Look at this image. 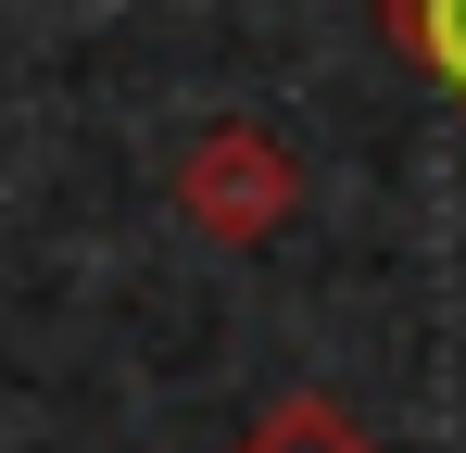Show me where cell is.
<instances>
[{"mask_svg": "<svg viewBox=\"0 0 466 453\" xmlns=\"http://www.w3.org/2000/svg\"><path fill=\"white\" fill-rule=\"evenodd\" d=\"M228 453H379V441H366V428H353L328 390H290V403H265V416H252Z\"/></svg>", "mask_w": 466, "mask_h": 453, "instance_id": "cell-2", "label": "cell"}, {"mask_svg": "<svg viewBox=\"0 0 466 453\" xmlns=\"http://www.w3.org/2000/svg\"><path fill=\"white\" fill-rule=\"evenodd\" d=\"M177 215L202 226L215 252H252V239H278V226L303 215V164H290V139H278V126H252V114L202 126V139L177 151Z\"/></svg>", "mask_w": 466, "mask_h": 453, "instance_id": "cell-1", "label": "cell"}, {"mask_svg": "<svg viewBox=\"0 0 466 453\" xmlns=\"http://www.w3.org/2000/svg\"><path fill=\"white\" fill-rule=\"evenodd\" d=\"M390 25H403V51H429L466 88V0H390Z\"/></svg>", "mask_w": 466, "mask_h": 453, "instance_id": "cell-3", "label": "cell"}]
</instances>
